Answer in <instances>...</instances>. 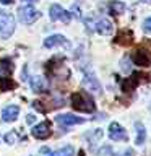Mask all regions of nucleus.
<instances>
[{
	"label": "nucleus",
	"mask_w": 151,
	"mask_h": 156,
	"mask_svg": "<svg viewBox=\"0 0 151 156\" xmlns=\"http://www.w3.org/2000/svg\"><path fill=\"white\" fill-rule=\"evenodd\" d=\"M70 102H72V107L75 111L86 112V114H91V112L96 111L94 99H93V98L90 96V93H86V91H76V93H73L72 98H70Z\"/></svg>",
	"instance_id": "nucleus-1"
},
{
	"label": "nucleus",
	"mask_w": 151,
	"mask_h": 156,
	"mask_svg": "<svg viewBox=\"0 0 151 156\" xmlns=\"http://www.w3.org/2000/svg\"><path fill=\"white\" fill-rule=\"evenodd\" d=\"M15 33V16L12 13L0 10V37L8 39Z\"/></svg>",
	"instance_id": "nucleus-2"
},
{
	"label": "nucleus",
	"mask_w": 151,
	"mask_h": 156,
	"mask_svg": "<svg viewBox=\"0 0 151 156\" xmlns=\"http://www.w3.org/2000/svg\"><path fill=\"white\" fill-rule=\"evenodd\" d=\"M18 18L24 24H33L34 21H37L41 18V12L28 3V5H23V7L18 8Z\"/></svg>",
	"instance_id": "nucleus-3"
},
{
	"label": "nucleus",
	"mask_w": 151,
	"mask_h": 156,
	"mask_svg": "<svg viewBox=\"0 0 151 156\" xmlns=\"http://www.w3.org/2000/svg\"><path fill=\"white\" fill-rule=\"evenodd\" d=\"M49 16H51L52 21H62L65 24H68L72 21V13L67 12L65 8H62L60 5H57V3L51 5V8H49Z\"/></svg>",
	"instance_id": "nucleus-4"
},
{
	"label": "nucleus",
	"mask_w": 151,
	"mask_h": 156,
	"mask_svg": "<svg viewBox=\"0 0 151 156\" xmlns=\"http://www.w3.org/2000/svg\"><path fill=\"white\" fill-rule=\"evenodd\" d=\"M44 47L47 49H54V47H65V49H70V41L62 36V34H52L44 39Z\"/></svg>",
	"instance_id": "nucleus-5"
},
{
	"label": "nucleus",
	"mask_w": 151,
	"mask_h": 156,
	"mask_svg": "<svg viewBox=\"0 0 151 156\" xmlns=\"http://www.w3.org/2000/svg\"><path fill=\"white\" fill-rule=\"evenodd\" d=\"M83 86H85L88 91L96 93V94H101L102 93V88H101L99 81H97V78H96V75L93 72H85V76H83Z\"/></svg>",
	"instance_id": "nucleus-6"
},
{
	"label": "nucleus",
	"mask_w": 151,
	"mask_h": 156,
	"mask_svg": "<svg viewBox=\"0 0 151 156\" xmlns=\"http://www.w3.org/2000/svg\"><path fill=\"white\" fill-rule=\"evenodd\" d=\"M109 138L114 141H127L128 135H127L125 129L122 127L119 122H111L109 125Z\"/></svg>",
	"instance_id": "nucleus-7"
},
{
	"label": "nucleus",
	"mask_w": 151,
	"mask_h": 156,
	"mask_svg": "<svg viewBox=\"0 0 151 156\" xmlns=\"http://www.w3.org/2000/svg\"><path fill=\"white\" fill-rule=\"evenodd\" d=\"M51 133H52L51 132V122H47V120L34 125L33 130H31V135L34 136V138H37V140H46V138L51 136Z\"/></svg>",
	"instance_id": "nucleus-8"
},
{
	"label": "nucleus",
	"mask_w": 151,
	"mask_h": 156,
	"mask_svg": "<svg viewBox=\"0 0 151 156\" xmlns=\"http://www.w3.org/2000/svg\"><path fill=\"white\" fill-rule=\"evenodd\" d=\"M55 122L58 125H62L63 129H67V127H72V125H78V124H83L85 119L83 117H76L73 114H60L55 117Z\"/></svg>",
	"instance_id": "nucleus-9"
},
{
	"label": "nucleus",
	"mask_w": 151,
	"mask_h": 156,
	"mask_svg": "<svg viewBox=\"0 0 151 156\" xmlns=\"http://www.w3.org/2000/svg\"><path fill=\"white\" fill-rule=\"evenodd\" d=\"M141 76H145V75H143V73H138V72H136V73H133L132 76L125 78L124 83H122V90H124V93H132V91H133L135 88L141 83V80H140Z\"/></svg>",
	"instance_id": "nucleus-10"
},
{
	"label": "nucleus",
	"mask_w": 151,
	"mask_h": 156,
	"mask_svg": "<svg viewBox=\"0 0 151 156\" xmlns=\"http://www.w3.org/2000/svg\"><path fill=\"white\" fill-rule=\"evenodd\" d=\"M29 86H31V90L34 93H47L49 90V83L46 78H42V76H31L29 78Z\"/></svg>",
	"instance_id": "nucleus-11"
},
{
	"label": "nucleus",
	"mask_w": 151,
	"mask_h": 156,
	"mask_svg": "<svg viewBox=\"0 0 151 156\" xmlns=\"http://www.w3.org/2000/svg\"><path fill=\"white\" fill-rule=\"evenodd\" d=\"M94 29H96V33L101 34V36H109V34H112V31H114V24H112L111 20L101 18L99 21L94 23Z\"/></svg>",
	"instance_id": "nucleus-12"
},
{
	"label": "nucleus",
	"mask_w": 151,
	"mask_h": 156,
	"mask_svg": "<svg viewBox=\"0 0 151 156\" xmlns=\"http://www.w3.org/2000/svg\"><path fill=\"white\" fill-rule=\"evenodd\" d=\"M18 114H19V106L10 104L7 107H3V111H2V120L3 122H15V120L18 119Z\"/></svg>",
	"instance_id": "nucleus-13"
},
{
	"label": "nucleus",
	"mask_w": 151,
	"mask_h": 156,
	"mask_svg": "<svg viewBox=\"0 0 151 156\" xmlns=\"http://www.w3.org/2000/svg\"><path fill=\"white\" fill-rule=\"evenodd\" d=\"M133 33L130 31V29H122V31L117 33L115 36V44H120V46H130L132 42H133Z\"/></svg>",
	"instance_id": "nucleus-14"
},
{
	"label": "nucleus",
	"mask_w": 151,
	"mask_h": 156,
	"mask_svg": "<svg viewBox=\"0 0 151 156\" xmlns=\"http://www.w3.org/2000/svg\"><path fill=\"white\" fill-rule=\"evenodd\" d=\"M132 58H133V62L136 63V65H140V67L149 65V55L145 51H141V49L135 51V54H133V57H132Z\"/></svg>",
	"instance_id": "nucleus-15"
},
{
	"label": "nucleus",
	"mask_w": 151,
	"mask_h": 156,
	"mask_svg": "<svg viewBox=\"0 0 151 156\" xmlns=\"http://www.w3.org/2000/svg\"><path fill=\"white\" fill-rule=\"evenodd\" d=\"M125 10H127V5L120 2V0H111L109 2V12L112 15H122L125 13Z\"/></svg>",
	"instance_id": "nucleus-16"
},
{
	"label": "nucleus",
	"mask_w": 151,
	"mask_h": 156,
	"mask_svg": "<svg viewBox=\"0 0 151 156\" xmlns=\"http://www.w3.org/2000/svg\"><path fill=\"white\" fill-rule=\"evenodd\" d=\"M13 72V63L10 58H5V60L0 62V78H5V76H10Z\"/></svg>",
	"instance_id": "nucleus-17"
},
{
	"label": "nucleus",
	"mask_w": 151,
	"mask_h": 156,
	"mask_svg": "<svg viewBox=\"0 0 151 156\" xmlns=\"http://www.w3.org/2000/svg\"><path fill=\"white\" fill-rule=\"evenodd\" d=\"M135 130H136V145H143L146 140V130L141 122H135Z\"/></svg>",
	"instance_id": "nucleus-18"
},
{
	"label": "nucleus",
	"mask_w": 151,
	"mask_h": 156,
	"mask_svg": "<svg viewBox=\"0 0 151 156\" xmlns=\"http://www.w3.org/2000/svg\"><path fill=\"white\" fill-rule=\"evenodd\" d=\"M15 86H16V83H15L10 76L0 78V90L2 91H10V90H13Z\"/></svg>",
	"instance_id": "nucleus-19"
},
{
	"label": "nucleus",
	"mask_w": 151,
	"mask_h": 156,
	"mask_svg": "<svg viewBox=\"0 0 151 156\" xmlns=\"http://www.w3.org/2000/svg\"><path fill=\"white\" fill-rule=\"evenodd\" d=\"M73 153H75V150H73V146H63V148L57 150L55 153H54V156H73Z\"/></svg>",
	"instance_id": "nucleus-20"
},
{
	"label": "nucleus",
	"mask_w": 151,
	"mask_h": 156,
	"mask_svg": "<svg viewBox=\"0 0 151 156\" xmlns=\"http://www.w3.org/2000/svg\"><path fill=\"white\" fill-rule=\"evenodd\" d=\"M16 140H18V135H16V132H15V130L8 132V133L3 136V141H5V143H8V145H13Z\"/></svg>",
	"instance_id": "nucleus-21"
},
{
	"label": "nucleus",
	"mask_w": 151,
	"mask_h": 156,
	"mask_svg": "<svg viewBox=\"0 0 151 156\" xmlns=\"http://www.w3.org/2000/svg\"><path fill=\"white\" fill-rule=\"evenodd\" d=\"M99 156H114V151H112V148L109 145H106L99 150Z\"/></svg>",
	"instance_id": "nucleus-22"
},
{
	"label": "nucleus",
	"mask_w": 151,
	"mask_h": 156,
	"mask_svg": "<svg viewBox=\"0 0 151 156\" xmlns=\"http://www.w3.org/2000/svg\"><path fill=\"white\" fill-rule=\"evenodd\" d=\"M143 29H145V33L151 34V16H149V18H146L145 21H143Z\"/></svg>",
	"instance_id": "nucleus-23"
},
{
	"label": "nucleus",
	"mask_w": 151,
	"mask_h": 156,
	"mask_svg": "<svg viewBox=\"0 0 151 156\" xmlns=\"http://www.w3.org/2000/svg\"><path fill=\"white\" fill-rule=\"evenodd\" d=\"M34 119H36V117H34V114H29V115H26V124H28V125H31L33 122H34Z\"/></svg>",
	"instance_id": "nucleus-24"
},
{
	"label": "nucleus",
	"mask_w": 151,
	"mask_h": 156,
	"mask_svg": "<svg viewBox=\"0 0 151 156\" xmlns=\"http://www.w3.org/2000/svg\"><path fill=\"white\" fill-rule=\"evenodd\" d=\"M12 2H13V0H0V3H2V5H10Z\"/></svg>",
	"instance_id": "nucleus-25"
},
{
	"label": "nucleus",
	"mask_w": 151,
	"mask_h": 156,
	"mask_svg": "<svg viewBox=\"0 0 151 156\" xmlns=\"http://www.w3.org/2000/svg\"><path fill=\"white\" fill-rule=\"evenodd\" d=\"M124 156H133V151H132V150H127V153H125Z\"/></svg>",
	"instance_id": "nucleus-26"
},
{
	"label": "nucleus",
	"mask_w": 151,
	"mask_h": 156,
	"mask_svg": "<svg viewBox=\"0 0 151 156\" xmlns=\"http://www.w3.org/2000/svg\"><path fill=\"white\" fill-rule=\"evenodd\" d=\"M23 2H28V3H34V2H39V0H23Z\"/></svg>",
	"instance_id": "nucleus-27"
},
{
	"label": "nucleus",
	"mask_w": 151,
	"mask_h": 156,
	"mask_svg": "<svg viewBox=\"0 0 151 156\" xmlns=\"http://www.w3.org/2000/svg\"><path fill=\"white\" fill-rule=\"evenodd\" d=\"M141 2H145V3H149V2H151V0H141Z\"/></svg>",
	"instance_id": "nucleus-28"
},
{
	"label": "nucleus",
	"mask_w": 151,
	"mask_h": 156,
	"mask_svg": "<svg viewBox=\"0 0 151 156\" xmlns=\"http://www.w3.org/2000/svg\"><path fill=\"white\" fill-rule=\"evenodd\" d=\"M47 156H54V153H52V154H47Z\"/></svg>",
	"instance_id": "nucleus-29"
}]
</instances>
